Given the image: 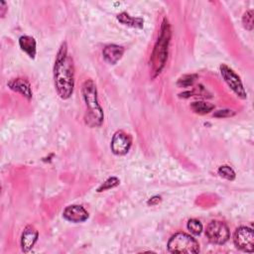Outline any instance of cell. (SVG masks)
Segmentation results:
<instances>
[{"mask_svg": "<svg viewBox=\"0 0 254 254\" xmlns=\"http://www.w3.org/2000/svg\"><path fill=\"white\" fill-rule=\"evenodd\" d=\"M55 86L59 96L67 99L73 92L74 67L72 59L67 54L66 43H63L55 61L54 65Z\"/></svg>", "mask_w": 254, "mask_h": 254, "instance_id": "cell-1", "label": "cell"}, {"mask_svg": "<svg viewBox=\"0 0 254 254\" xmlns=\"http://www.w3.org/2000/svg\"><path fill=\"white\" fill-rule=\"evenodd\" d=\"M82 98L85 103V123L90 127H98L103 122V110L98 102L97 90L94 82L87 79L83 82L81 87Z\"/></svg>", "mask_w": 254, "mask_h": 254, "instance_id": "cell-2", "label": "cell"}, {"mask_svg": "<svg viewBox=\"0 0 254 254\" xmlns=\"http://www.w3.org/2000/svg\"><path fill=\"white\" fill-rule=\"evenodd\" d=\"M171 27L167 19H164L160 28V33L158 40L155 44L153 53L151 55L150 64H151V73L152 77L157 76L163 69L167 58H168V49L171 41Z\"/></svg>", "mask_w": 254, "mask_h": 254, "instance_id": "cell-3", "label": "cell"}, {"mask_svg": "<svg viewBox=\"0 0 254 254\" xmlns=\"http://www.w3.org/2000/svg\"><path fill=\"white\" fill-rule=\"evenodd\" d=\"M168 250L172 253L191 254L199 251V245L192 236L185 232H178L170 238Z\"/></svg>", "mask_w": 254, "mask_h": 254, "instance_id": "cell-4", "label": "cell"}, {"mask_svg": "<svg viewBox=\"0 0 254 254\" xmlns=\"http://www.w3.org/2000/svg\"><path fill=\"white\" fill-rule=\"evenodd\" d=\"M205 234L210 242L215 244H224L229 239L228 226L219 220H212L208 223Z\"/></svg>", "mask_w": 254, "mask_h": 254, "instance_id": "cell-5", "label": "cell"}, {"mask_svg": "<svg viewBox=\"0 0 254 254\" xmlns=\"http://www.w3.org/2000/svg\"><path fill=\"white\" fill-rule=\"evenodd\" d=\"M220 73L227 83V85L231 88V90L240 98L245 99L247 97V93L243 87V84L240 80V77L226 64L220 65Z\"/></svg>", "mask_w": 254, "mask_h": 254, "instance_id": "cell-6", "label": "cell"}, {"mask_svg": "<svg viewBox=\"0 0 254 254\" xmlns=\"http://www.w3.org/2000/svg\"><path fill=\"white\" fill-rule=\"evenodd\" d=\"M235 246L245 252L254 251V232L251 228L241 226L236 229L233 235Z\"/></svg>", "mask_w": 254, "mask_h": 254, "instance_id": "cell-7", "label": "cell"}, {"mask_svg": "<svg viewBox=\"0 0 254 254\" xmlns=\"http://www.w3.org/2000/svg\"><path fill=\"white\" fill-rule=\"evenodd\" d=\"M132 140L128 134L123 131H117L111 141V150L115 155H125L130 150Z\"/></svg>", "mask_w": 254, "mask_h": 254, "instance_id": "cell-8", "label": "cell"}, {"mask_svg": "<svg viewBox=\"0 0 254 254\" xmlns=\"http://www.w3.org/2000/svg\"><path fill=\"white\" fill-rule=\"evenodd\" d=\"M63 216L70 222H82L88 218V212L81 205H68L64 208Z\"/></svg>", "mask_w": 254, "mask_h": 254, "instance_id": "cell-9", "label": "cell"}, {"mask_svg": "<svg viewBox=\"0 0 254 254\" xmlns=\"http://www.w3.org/2000/svg\"><path fill=\"white\" fill-rule=\"evenodd\" d=\"M8 87L13 90V91H16L18 93H20L21 95H23L24 97H26L28 100H30L33 96V92H32V87H31V84L30 82L25 79V78H21V77H18V78H13V79H10L7 83Z\"/></svg>", "mask_w": 254, "mask_h": 254, "instance_id": "cell-10", "label": "cell"}, {"mask_svg": "<svg viewBox=\"0 0 254 254\" xmlns=\"http://www.w3.org/2000/svg\"><path fill=\"white\" fill-rule=\"evenodd\" d=\"M38 236H39V232L34 226H32V225L26 226L22 233V236H21L22 250L24 252L30 251L33 248V246L35 245V243L38 239Z\"/></svg>", "mask_w": 254, "mask_h": 254, "instance_id": "cell-11", "label": "cell"}, {"mask_svg": "<svg viewBox=\"0 0 254 254\" xmlns=\"http://www.w3.org/2000/svg\"><path fill=\"white\" fill-rule=\"evenodd\" d=\"M123 54L124 48L114 44L107 45L102 51V55L105 62H107L110 64H115L122 58Z\"/></svg>", "mask_w": 254, "mask_h": 254, "instance_id": "cell-12", "label": "cell"}, {"mask_svg": "<svg viewBox=\"0 0 254 254\" xmlns=\"http://www.w3.org/2000/svg\"><path fill=\"white\" fill-rule=\"evenodd\" d=\"M19 45L22 51H24L30 58L34 59L37 53L36 41L31 36H22L19 39Z\"/></svg>", "mask_w": 254, "mask_h": 254, "instance_id": "cell-13", "label": "cell"}, {"mask_svg": "<svg viewBox=\"0 0 254 254\" xmlns=\"http://www.w3.org/2000/svg\"><path fill=\"white\" fill-rule=\"evenodd\" d=\"M117 20L122 23L123 25L129 26V27H134V28H143L144 26V20L141 18H134L131 17L128 13L122 12L117 16Z\"/></svg>", "mask_w": 254, "mask_h": 254, "instance_id": "cell-14", "label": "cell"}, {"mask_svg": "<svg viewBox=\"0 0 254 254\" xmlns=\"http://www.w3.org/2000/svg\"><path fill=\"white\" fill-rule=\"evenodd\" d=\"M190 108L197 114H206L214 109V105L205 101H194L190 104Z\"/></svg>", "mask_w": 254, "mask_h": 254, "instance_id": "cell-15", "label": "cell"}, {"mask_svg": "<svg viewBox=\"0 0 254 254\" xmlns=\"http://www.w3.org/2000/svg\"><path fill=\"white\" fill-rule=\"evenodd\" d=\"M197 75L196 74H186L180 77L177 81V85L180 87H188L193 84Z\"/></svg>", "mask_w": 254, "mask_h": 254, "instance_id": "cell-16", "label": "cell"}, {"mask_svg": "<svg viewBox=\"0 0 254 254\" xmlns=\"http://www.w3.org/2000/svg\"><path fill=\"white\" fill-rule=\"evenodd\" d=\"M217 173L220 177L228 180V181H233L235 179V173L232 170V168H230L229 166H220L217 170Z\"/></svg>", "mask_w": 254, "mask_h": 254, "instance_id": "cell-17", "label": "cell"}, {"mask_svg": "<svg viewBox=\"0 0 254 254\" xmlns=\"http://www.w3.org/2000/svg\"><path fill=\"white\" fill-rule=\"evenodd\" d=\"M188 229L194 235H198L202 231V224L197 219H190L188 221Z\"/></svg>", "mask_w": 254, "mask_h": 254, "instance_id": "cell-18", "label": "cell"}, {"mask_svg": "<svg viewBox=\"0 0 254 254\" xmlns=\"http://www.w3.org/2000/svg\"><path fill=\"white\" fill-rule=\"evenodd\" d=\"M119 180L115 177H111L109 179H107L98 189H97V191L100 192V191H103V190H110L116 186L119 185Z\"/></svg>", "mask_w": 254, "mask_h": 254, "instance_id": "cell-19", "label": "cell"}, {"mask_svg": "<svg viewBox=\"0 0 254 254\" xmlns=\"http://www.w3.org/2000/svg\"><path fill=\"white\" fill-rule=\"evenodd\" d=\"M242 23L246 30L251 31L253 29V10H249L243 15Z\"/></svg>", "mask_w": 254, "mask_h": 254, "instance_id": "cell-20", "label": "cell"}, {"mask_svg": "<svg viewBox=\"0 0 254 254\" xmlns=\"http://www.w3.org/2000/svg\"><path fill=\"white\" fill-rule=\"evenodd\" d=\"M234 115V112L230 109H221V110H217L216 112L213 113L214 117L217 118H224V117H230Z\"/></svg>", "mask_w": 254, "mask_h": 254, "instance_id": "cell-21", "label": "cell"}, {"mask_svg": "<svg viewBox=\"0 0 254 254\" xmlns=\"http://www.w3.org/2000/svg\"><path fill=\"white\" fill-rule=\"evenodd\" d=\"M160 201H161V196L155 195V196L151 197V198L147 201V203H148L149 205H156V204H158Z\"/></svg>", "mask_w": 254, "mask_h": 254, "instance_id": "cell-22", "label": "cell"}, {"mask_svg": "<svg viewBox=\"0 0 254 254\" xmlns=\"http://www.w3.org/2000/svg\"><path fill=\"white\" fill-rule=\"evenodd\" d=\"M0 8H1V11H0V14H1V17H4L6 11H7V5L4 1H0Z\"/></svg>", "mask_w": 254, "mask_h": 254, "instance_id": "cell-23", "label": "cell"}]
</instances>
